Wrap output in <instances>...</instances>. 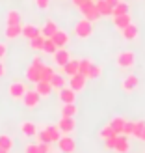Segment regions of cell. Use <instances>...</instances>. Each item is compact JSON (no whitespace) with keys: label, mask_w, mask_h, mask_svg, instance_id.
<instances>
[{"label":"cell","mask_w":145,"mask_h":153,"mask_svg":"<svg viewBox=\"0 0 145 153\" xmlns=\"http://www.w3.org/2000/svg\"><path fill=\"white\" fill-rule=\"evenodd\" d=\"M50 39L56 43V47H58V49H65V47H67V43H69V34H67L65 30H58V32L52 36Z\"/></svg>","instance_id":"obj_14"},{"label":"cell","mask_w":145,"mask_h":153,"mask_svg":"<svg viewBox=\"0 0 145 153\" xmlns=\"http://www.w3.org/2000/svg\"><path fill=\"white\" fill-rule=\"evenodd\" d=\"M74 36L78 39H88V37L93 36V22H89L88 19H80L78 22L74 25Z\"/></svg>","instance_id":"obj_1"},{"label":"cell","mask_w":145,"mask_h":153,"mask_svg":"<svg viewBox=\"0 0 145 153\" xmlns=\"http://www.w3.org/2000/svg\"><path fill=\"white\" fill-rule=\"evenodd\" d=\"M32 64H34V65H37V67H43V65H45V62H43V58H41V56H34Z\"/></svg>","instance_id":"obj_45"},{"label":"cell","mask_w":145,"mask_h":153,"mask_svg":"<svg viewBox=\"0 0 145 153\" xmlns=\"http://www.w3.org/2000/svg\"><path fill=\"white\" fill-rule=\"evenodd\" d=\"M116 140H117V134H116V136H110V138H106V140H104V148H106V149H110V151H113Z\"/></svg>","instance_id":"obj_40"},{"label":"cell","mask_w":145,"mask_h":153,"mask_svg":"<svg viewBox=\"0 0 145 153\" xmlns=\"http://www.w3.org/2000/svg\"><path fill=\"white\" fill-rule=\"evenodd\" d=\"M86 2H88V0H73V4H74V6H78V7H80L82 4H86Z\"/></svg>","instance_id":"obj_48"},{"label":"cell","mask_w":145,"mask_h":153,"mask_svg":"<svg viewBox=\"0 0 145 153\" xmlns=\"http://www.w3.org/2000/svg\"><path fill=\"white\" fill-rule=\"evenodd\" d=\"M58 94H60V101L62 103H76V91H73L69 86L60 90Z\"/></svg>","instance_id":"obj_23"},{"label":"cell","mask_w":145,"mask_h":153,"mask_svg":"<svg viewBox=\"0 0 145 153\" xmlns=\"http://www.w3.org/2000/svg\"><path fill=\"white\" fill-rule=\"evenodd\" d=\"M43 129L47 131V134H49V138H50L52 144H56L60 140V136H62V133H60V129H58V123H50V125L43 127Z\"/></svg>","instance_id":"obj_26"},{"label":"cell","mask_w":145,"mask_h":153,"mask_svg":"<svg viewBox=\"0 0 145 153\" xmlns=\"http://www.w3.org/2000/svg\"><path fill=\"white\" fill-rule=\"evenodd\" d=\"M138 140H140V142H145V127H143V131L140 133V136H138Z\"/></svg>","instance_id":"obj_49"},{"label":"cell","mask_w":145,"mask_h":153,"mask_svg":"<svg viewBox=\"0 0 145 153\" xmlns=\"http://www.w3.org/2000/svg\"><path fill=\"white\" fill-rule=\"evenodd\" d=\"M58 129L62 134H73L76 131V120L74 118H62L58 121Z\"/></svg>","instance_id":"obj_9"},{"label":"cell","mask_w":145,"mask_h":153,"mask_svg":"<svg viewBox=\"0 0 145 153\" xmlns=\"http://www.w3.org/2000/svg\"><path fill=\"white\" fill-rule=\"evenodd\" d=\"M39 153H52V144H37Z\"/></svg>","instance_id":"obj_43"},{"label":"cell","mask_w":145,"mask_h":153,"mask_svg":"<svg viewBox=\"0 0 145 153\" xmlns=\"http://www.w3.org/2000/svg\"><path fill=\"white\" fill-rule=\"evenodd\" d=\"M112 21H113V26H116L117 30H123V28H127V26L132 22V17H130L128 13H125V15H117V17H112Z\"/></svg>","instance_id":"obj_20"},{"label":"cell","mask_w":145,"mask_h":153,"mask_svg":"<svg viewBox=\"0 0 145 153\" xmlns=\"http://www.w3.org/2000/svg\"><path fill=\"white\" fill-rule=\"evenodd\" d=\"M24 153H39V146H37V142L35 144H26V146H24Z\"/></svg>","instance_id":"obj_41"},{"label":"cell","mask_w":145,"mask_h":153,"mask_svg":"<svg viewBox=\"0 0 145 153\" xmlns=\"http://www.w3.org/2000/svg\"><path fill=\"white\" fill-rule=\"evenodd\" d=\"M54 75H56L54 67H50V65H47V64H45V65L41 67V80H45V82H50Z\"/></svg>","instance_id":"obj_31"},{"label":"cell","mask_w":145,"mask_h":153,"mask_svg":"<svg viewBox=\"0 0 145 153\" xmlns=\"http://www.w3.org/2000/svg\"><path fill=\"white\" fill-rule=\"evenodd\" d=\"M60 114H62V118H76V114H78V108H76L74 103H63L62 105V110H60Z\"/></svg>","instance_id":"obj_22"},{"label":"cell","mask_w":145,"mask_h":153,"mask_svg":"<svg viewBox=\"0 0 145 153\" xmlns=\"http://www.w3.org/2000/svg\"><path fill=\"white\" fill-rule=\"evenodd\" d=\"M140 86V79L136 75H127L123 82H121V88H123L125 94H132V91H136Z\"/></svg>","instance_id":"obj_8"},{"label":"cell","mask_w":145,"mask_h":153,"mask_svg":"<svg viewBox=\"0 0 145 153\" xmlns=\"http://www.w3.org/2000/svg\"><path fill=\"white\" fill-rule=\"evenodd\" d=\"M24 76H26V80L28 82H39L41 80V67H37L34 64H30L26 69H24Z\"/></svg>","instance_id":"obj_11"},{"label":"cell","mask_w":145,"mask_h":153,"mask_svg":"<svg viewBox=\"0 0 145 153\" xmlns=\"http://www.w3.org/2000/svg\"><path fill=\"white\" fill-rule=\"evenodd\" d=\"M125 13H128V4L121 0V2L112 10V17H117V15H125Z\"/></svg>","instance_id":"obj_32"},{"label":"cell","mask_w":145,"mask_h":153,"mask_svg":"<svg viewBox=\"0 0 145 153\" xmlns=\"http://www.w3.org/2000/svg\"><path fill=\"white\" fill-rule=\"evenodd\" d=\"M41 36V26L34 25V22H28V25H22V37H26V39H34V37Z\"/></svg>","instance_id":"obj_10"},{"label":"cell","mask_w":145,"mask_h":153,"mask_svg":"<svg viewBox=\"0 0 145 153\" xmlns=\"http://www.w3.org/2000/svg\"><path fill=\"white\" fill-rule=\"evenodd\" d=\"M43 43H45V37L43 36H37L34 39H30V47L34 51H43Z\"/></svg>","instance_id":"obj_34"},{"label":"cell","mask_w":145,"mask_h":153,"mask_svg":"<svg viewBox=\"0 0 145 153\" xmlns=\"http://www.w3.org/2000/svg\"><path fill=\"white\" fill-rule=\"evenodd\" d=\"M35 91H37V94H39L43 99H47L50 94H52V91H54V90H52V86H50V82H45V80H39V82H35Z\"/></svg>","instance_id":"obj_21"},{"label":"cell","mask_w":145,"mask_h":153,"mask_svg":"<svg viewBox=\"0 0 145 153\" xmlns=\"http://www.w3.org/2000/svg\"><path fill=\"white\" fill-rule=\"evenodd\" d=\"M91 65H93V62H91L89 58H82V60H78V73L86 76L88 71L91 69ZM86 79H88V76H86Z\"/></svg>","instance_id":"obj_28"},{"label":"cell","mask_w":145,"mask_h":153,"mask_svg":"<svg viewBox=\"0 0 145 153\" xmlns=\"http://www.w3.org/2000/svg\"><path fill=\"white\" fill-rule=\"evenodd\" d=\"M101 73H102V67L93 64V65H91V69L88 71V75H86V76H88V80H89V79H99V76H101Z\"/></svg>","instance_id":"obj_35"},{"label":"cell","mask_w":145,"mask_h":153,"mask_svg":"<svg viewBox=\"0 0 145 153\" xmlns=\"http://www.w3.org/2000/svg\"><path fill=\"white\" fill-rule=\"evenodd\" d=\"M121 34H123V37L127 41H134V39H138V36H140V28L134 25V22H130L127 28L121 30Z\"/></svg>","instance_id":"obj_18"},{"label":"cell","mask_w":145,"mask_h":153,"mask_svg":"<svg viewBox=\"0 0 145 153\" xmlns=\"http://www.w3.org/2000/svg\"><path fill=\"white\" fill-rule=\"evenodd\" d=\"M6 25H21V13L17 10H10L6 15Z\"/></svg>","instance_id":"obj_30"},{"label":"cell","mask_w":145,"mask_h":153,"mask_svg":"<svg viewBox=\"0 0 145 153\" xmlns=\"http://www.w3.org/2000/svg\"><path fill=\"white\" fill-rule=\"evenodd\" d=\"M116 64L121 69H128V67H132L136 64V54L132 51H121L116 56Z\"/></svg>","instance_id":"obj_3"},{"label":"cell","mask_w":145,"mask_h":153,"mask_svg":"<svg viewBox=\"0 0 145 153\" xmlns=\"http://www.w3.org/2000/svg\"><path fill=\"white\" fill-rule=\"evenodd\" d=\"M58 51V47H56V43L50 39V37H45V43H43V51L41 52H45V54H49V56H52L54 52Z\"/></svg>","instance_id":"obj_29"},{"label":"cell","mask_w":145,"mask_h":153,"mask_svg":"<svg viewBox=\"0 0 145 153\" xmlns=\"http://www.w3.org/2000/svg\"><path fill=\"white\" fill-rule=\"evenodd\" d=\"M134 123H136V121H128V120H127V123H125L123 133H121V134H125V136H132V134H134Z\"/></svg>","instance_id":"obj_38"},{"label":"cell","mask_w":145,"mask_h":153,"mask_svg":"<svg viewBox=\"0 0 145 153\" xmlns=\"http://www.w3.org/2000/svg\"><path fill=\"white\" fill-rule=\"evenodd\" d=\"M58 30H60V28H58L56 22L52 21V19H47V21H45V25L41 26V36H43V37H52V36L58 32Z\"/></svg>","instance_id":"obj_17"},{"label":"cell","mask_w":145,"mask_h":153,"mask_svg":"<svg viewBox=\"0 0 145 153\" xmlns=\"http://www.w3.org/2000/svg\"><path fill=\"white\" fill-rule=\"evenodd\" d=\"M35 6L39 7V10H49V6H50V0H35Z\"/></svg>","instance_id":"obj_42"},{"label":"cell","mask_w":145,"mask_h":153,"mask_svg":"<svg viewBox=\"0 0 145 153\" xmlns=\"http://www.w3.org/2000/svg\"><path fill=\"white\" fill-rule=\"evenodd\" d=\"M125 123H127V120L123 118V116H116V118H112V121H110V127L116 131V134H121L123 133V127H125Z\"/></svg>","instance_id":"obj_27"},{"label":"cell","mask_w":145,"mask_h":153,"mask_svg":"<svg viewBox=\"0 0 145 153\" xmlns=\"http://www.w3.org/2000/svg\"><path fill=\"white\" fill-rule=\"evenodd\" d=\"M26 91H28V86L24 82H11L10 88H7V94H10V97L15 99V101H21Z\"/></svg>","instance_id":"obj_6"},{"label":"cell","mask_w":145,"mask_h":153,"mask_svg":"<svg viewBox=\"0 0 145 153\" xmlns=\"http://www.w3.org/2000/svg\"><path fill=\"white\" fill-rule=\"evenodd\" d=\"M22 105L26 106V108H30V110H34V108H37L39 106V103H41V95L37 94L35 90H28L24 95H22Z\"/></svg>","instance_id":"obj_5"},{"label":"cell","mask_w":145,"mask_h":153,"mask_svg":"<svg viewBox=\"0 0 145 153\" xmlns=\"http://www.w3.org/2000/svg\"><path fill=\"white\" fill-rule=\"evenodd\" d=\"M6 39H17L22 36V25H6Z\"/></svg>","instance_id":"obj_19"},{"label":"cell","mask_w":145,"mask_h":153,"mask_svg":"<svg viewBox=\"0 0 145 153\" xmlns=\"http://www.w3.org/2000/svg\"><path fill=\"white\" fill-rule=\"evenodd\" d=\"M143 127H145V121H136V123H134V134H132V138H138L140 133L143 131Z\"/></svg>","instance_id":"obj_39"},{"label":"cell","mask_w":145,"mask_h":153,"mask_svg":"<svg viewBox=\"0 0 145 153\" xmlns=\"http://www.w3.org/2000/svg\"><path fill=\"white\" fill-rule=\"evenodd\" d=\"M80 13H82V17L88 19L89 22H95V21L101 19V13H99L97 6H95V0H88L86 4H82L80 6Z\"/></svg>","instance_id":"obj_2"},{"label":"cell","mask_w":145,"mask_h":153,"mask_svg":"<svg viewBox=\"0 0 145 153\" xmlns=\"http://www.w3.org/2000/svg\"><path fill=\"white\" fill-rule=\"evenodd\" d=\"M86 82H88V79L84 75H80V73H76V75H73V76H69V80H67V86H69L73 91H82L84 88H86Z\"/></svg>","instance_id":"obj_7"},{"label":"cell","mask_w":145,"mask_h":153,"mask_svg":"<svg viewBox=\"0 0 145 153\" xmlns=\"http://www.w3.org/2000/svg\"><path fill=\"white\" fill-rule=\"evenodd\" d=\"M62 73H63L65 76H73V75H76V73H78V60L71 58L69 62H67V64L62 67Z\"/></svg>","instance_id":"obj_24"},{"label":"cell","mask_w":145,"mask_h":153,"mask_svg":"<svg viewBox=\"0 0 145 153\" xmlns=\"http://www.w3.org/2000/svg\"><path fill=\"white\" fill-rule=\"evenodd\" d=\"M0 153H10L7 149H4V148H0Z\"/></svg>","instance_id":"obj_50"},{"label":"cell","mask_w":145,"mask_h":153,"mask_svg":"<svg viewBox=\"0 0 145 153\" xmlns=\"http://www.w3.org/2000/svg\"><path fill=\"white\" fill-rule=\"evenodd\" d=\"M113 151H116V153H128V151H130L128 136H125V134H117V140H116V146H113Z\"/></svg>","instance_id":"obj_13"},{"label":"cell","mask_w":145,"mask_h":153,"mask_svg":"<svg viewBox=\"0 0 145 153\" xmlns=\"http://www.w3.org/2000/svg\"><path fill=\"white\" fill-rule=\"evenodd\" d=\"M56 144H58L60 153H74L76 151V142L73 138V134H62Z\"/></svg>","instance_id":"obj_4"},{"label":"cell","mask_w":145,"mask_h":153,"mask_svg":"<svg viewBox=\"0 0 145 153\" xmlns=\"http://www.w3.org/2000/svg\"><path fill=\"white\" fill-rule=\"evenodd\" d=\"M52 60H54V64L58 67H63L71 60V54H69V51H67V49H58L54 54H52Z\"/></svg>","instance_id":"obj_12"},{"label":"cell","mask_w":145,"mask_h":153,"mask_svg":"<svg viewBox=\"0 0 145 153\" xmlns=\"http://www.w3.org/2000/svg\"><path fill=\"white\" fill-rule=\"evenodd\" d=\"M19 129H21V133L26 136V138H32V136H35L37 134V125L34 123V121H22V123L19 125Z\"/></svg>","instance_id":"obj_15"},{"label":"cell","mask_w":145,"mask_h":153,"mask_svg":"<svg viewBox=\"0 0 145 153\" xmlns=\"http://www.w3.org/2000/svg\"><path fill=\"white\" fill-rule=\"evenodd\" d=\"M0 148L11 151V148H13V138H11L10 134H0Z\"/></svg>","instance_id":"obj_33"},{"label":"cell","mask_w":145,"mask_h":153,"mask_svg":"<svg viewBox=\"0 0 145 153\" xmlns=\"http://www.w3.org/2000/svg\"><path fill=\"white\" fill-rule=\"evenodd\" d=\"M99 136H101L102 140H106V138H110V136H116V131H113L110 125H104L101 131H99Z\"/></svg>","instance_id":"obj_36"},{"label":"cell","mask_w":145,"mask_h":153,"mask_svg":"<svg viewBox=\"0 0 145 153\" xmlns=\"http://www.w3.org/2000/svg\"><path fill=\"white\" fill-rule=\"evenodd\" d=\"M6 75V64H4V60H0V79Z\"/></svg>","instance_id":"obj_46"},{"label":"cell","mask_w":145,"mask_h":153,"mask_svg":"<svg viewBox=\"0 0 145 153\" xmlns=\"http://www.w3.org/2000/svg\"><path fill=\"white\" fill-rule=\"evenodd\" d=\"M7 54V45L6 43H0V60H4Z\"/></svg>","instance_id":"obj_44"},{"label":"cell","mask_w":145,"mask_h":153,"mask_svg":"<svg viewBox=\"0 0 145 153\" xmlns=\"http://www.w3.org/2000/svg\"><path fill=\"white\" fill-rule=\"evenodd\" d=\"M50 86H52L54 91H60V90L67 88V76L63 73H56L54 76H52V80H50Z\"/></svg>","instance_id":"obj_16"},{"label":"cell","mask_w":145,"mask_h":153,"mask_svg":"<svg viewBox=\"0 0 145 153\" xmlns=\"http://www.w3.org/2000/svg\"><path fill=\"white\" fill-rule=\"evenodd\" d=\"M106 2H108V4H110L112 7H116V6H117V4L121 2V0H106Z\"/></svg>","instance_id":"obj_47"},{"label":"cell","mask_w":145,"mask_h":153,"mask_svg":"<svg viewBox=\"0 0 145 153\" xmlns=\"http://www.w3.org/2000/svg\"><path fill=\"white\" fill-rule=\"evenodd\" d=\"M95 6H97L99 13H101V17H112V10H113V7L106 2V0H95Z\"/></svg>","instance_id":"obj_25"},{"label":"cell","mask_w":145,"mask_h":153,"mask_svg":"<svg viewBox=\"0 0 145 153\" xmlns=\"http://www.w3.org/2000/svg\"><path fill=\"white\" fill-rule=\"evenodd\" d=\"M35 138H37V144H52V142H50V138H49V134H47V131H45V129H39V131H37Z\"/></svg>","instance_id":"obj_37"}]
</instances>
